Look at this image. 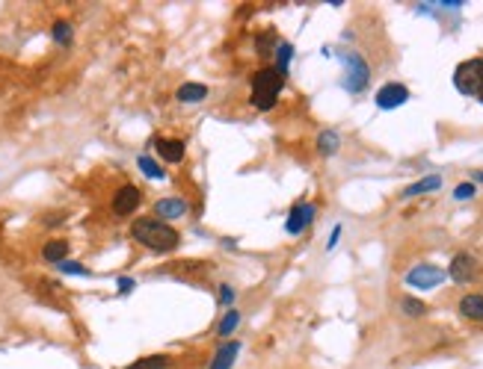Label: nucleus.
Instances as JSON below:
<instances>
[{
  "label": "nucleus",
  "instance_id": "39448f33",
  "mask_svg": "<svg viewBox=\"0 0 483 369\" xmlns=\"http://www.w3.org/2000/svg\"><path fill=\"white\" fill-rule=\"evenodd\" d=\"M448 278L445 269H439L433 263H421V266H412L409 272H406V284L415 287V289H433L439 287Z\"/></svg>",
  "mask_w": 483,
  "mask_h": 369
},
{
  "label": "nucleus",
  "instance_id": "c85d7f7f",
  "mask_svg": "<svg viewBox=\"0 0 483 369\" xmlns=\"http://www.w3.org/2000/svg\"><path fill=\"white\" fill-rule=\"evenodd\" d=\"M475 181H480V183H483V172H475Z\"/></svg>",
  "mask_w": 483,
  "mask_h": 369
},
{
  "label": "nucleus",
  "instance_id": "20e7f679",
  "mask_svg": "<svg viewBox=\"0 0 483 369\" xmlns=\"http://www.w3.org/2000/svg\"><path fill=\"white\" fill-rule=\"evenodd\" d=\"M454 86L459 95H468V98H477L480 86H483V77H480V65L477 60H466L457 65L454 71Z\"/></svg>",
  "mask_w": 483,
  "mask_h": 369
},
{
  "label": "nucleus",
  "instance_id": "a878e982",
  "mask_svg": "<svg viewBox=\"0 0 483 369\" xmlns=\"http://www.w3.org/2000/svg\"><path fill=\"white\" fill-rule=\"evenodd\" d=\"M232 301H235V289L232 287H228V284H223V287H219V305H232Z\"/></svg>",
  "mask_w": 483,
  "mask_h": 369
},
{
  "label": "nucleus",
  "instance_id": "6ab92c4d",
  "mask_svg": "<svg viewBox=\"0 0 483 369\" xmlns=\"http://www.w3.org/2000/svg\"><path fill=\"white\" fill-rule=\"evenodd\" d=\"M51 36H53V42H57V44H62V48H69L71 39H74V30H71L69 21H57V24L51 27Z\"/></svg>",
  "mask_w": 483,
  "mask_h": 369
},
{
  "label": "nucleus",
  "instance_id": "7ed1b4c3",
  "mask_svg": "<svg viewBox=\"0 0 483 369\" xmlns=\"http://www.w3.org/2000/svg\"><path fill=\"white\" fill-rule=\"evenodd\" d=\"M338 60H341L344 65V89L350 95H359V92H365V86L371 80V69H368V62L362 53L356 51H341L338 53Z\"/></svg>",
  "mask_w": 483,
  "mask_h": 369
},
{
  "label": "nucleus",
  "instance_id": "b1692460",
  "mask_svg": "<svg viewBox=\"0 0 483 369\" xmlns=\"http://www.w3.org/2000/svg\"><path fill=\"white\" fill-rule=\"evenodd\" d=\"M167 363H169V357H167V354H155V357H142L139 363L128 366V369H163Z\"/></svg>",
  "mask_w": 483,
  "mask_h": 369
},
{
  "label": "nucleus",
  "instance_id": "412c9836",
  "mask_svg": "<svg viewBox=\"0 0 483 369\" xmlns=\"http://www.w3.org/2000/svg\"><path fill=\"white\" fill-rule=\"evenodd\" d=\"M237 325H240V313H237V310H228L226 316L219 319L217 334H219V337H232V334L237 331Z\"/></svg>",
  "mask_w": 483,
  "mask_h": 369
},
{
  "label": "nucleus",
  "instance_id": "5701e85b",
  "mask_svg": "<svg viewBox=\"0 0 483 369\" xmlns=\"http://www.w3.org/2000/svg\"><path fill=\"white\" fill-rule=\"evenodd\" d=\"M57 269L62 272V275H80V278H90L92 272L86 269L83 263H78V260H62V263H57Z\"/></svg>",
  "mask_w": 483,
  "mask_h": 369
},
{
  "label": "nucleus",
  "instance_id": "f257e3e1",
  "mask_svg": "<svg viewBox=\"0 0 483 369\" xmlns=\"http://www.w3.org/2000/svg\"><path fill=\"white\" fill-rule=\"evenodd\" d=\"M130 237H134L139 245H146V249L158 251V254H167V251H175L178 249V231L167 222H160L155 216H139L134 219V225H130Z\"/></svg>",
  "mask_w": 483,
  "mask_h": 369
},
{
  "label": "nucleus",
  "instance_id": "0eeeda50",
  "mask_svg": "<svg viewBox=\"0 0 483 369\" xmlns=\"http://www.w3.org/2000/svg\"><path fill=\"white\" fill-rule=\"evenodd\" d=\"M477 260L471 254H457L454 260H451V266H448V275H451V281H457V284H471L477 278Z\"/></svg>",
  "mask_w": 483,
  "mask_h": 369
},
{
  "label": "nucleus",
  "instance_id": "393cba45",
  "mask_svg": "<svg viewBox=\"0 0 483 369\" xmlns=\"http://www.w3.org/2000/svg\"><path fill=\"white\" fill-rule=\"evenodd\" d=\"M475 195H477V186L471 183V181L459 183V186L454 189V198H457V201H468V198H475Z\"/></svg>",
  "mask_w": 483,
  "mask_h": 369
},
{
  "label": "nucleus",
  "instance_id": "f03ea898",
  "mask_svg": "<svg viewBox=\"0 0 483 369\" xmlns=\"http://www.w3.org/2000/svg\"><path fill=\"white\" fill-rule=\"evenodd\" d=\"M282 86H285V77L276 71V69H261L255 77H252V107L267 113V109L276 107V100L282 95Z\"/></svg>",
  "mask_w": 483,
  "mask_h": 369
},
{
  "label": "nucleus",
  "instance_id": "cd10ccee",
  "mask_svg": "<svg viewBox=\"0 0 483 369\" xmlns=\"http://www.w3.org/2000/svg\"><path fill=\"white\" fill-rule=\"evenodd\" d=\"M338 240H341V225H335L332 228V233H329V242H326V251H332L335 245H338Z\"/></svg>",
  "mask_w": 483,
  "mask_h": 369
},
{
  "label": "nucleus",
  "instance_id": "bb28decb",
  "mask_svg": "<svg viewBox=\"0 0 483 369\" xmlns=\"http://www.w3.org/2000/svg\"><path fill=\"white\" fill-rule=\"evenodd\" d=\"M116 284H119V293H125V296H128V293H134V289H137V281H134V278H119Z\"/></svg>",
  "mask_w": 483,
  "mask_h": 369
},
{
  "label": "nucleus",
  "instance_id": "ddd939ff",
  "mask_svg": "<svg viewBox=\"0 0 483 369\" xmlns=\"http://www.w3.org/2000/svg\"><path fill=\"white\" fill-rule=\"evenodd\" d=\"M237 352H240V343H237V340H232V343H223V345H219V352L214 354L211 369H232V363H235Z\"/></svg>",
  "mask_w": 483,
  "mask_h": 369
},
{
  "label": "nucleus",
  "instance_id": "4be33fe9",
  "mask_svg": "<svg viewBox=\"0 0 483 369\" xmlns=\"http://www.w3.org/2000/svg\"><path fill=\"white\" fill-rule=\"evenodd\" d=\"M400 310L406 313V316L418 319V316H424V313H427V305H424V301H418V298H412V296H406L400 301Z\"/></svg>",
  "mask_w": 483,
  "mask_h": 369
},
{
  "label": "nucleus",
  "instance_id": "1a4fd4ad",
  "mask_svg": "<svg viewBox=\"0 0 483 369\" xmlns=\"http://www.w3.org/2000/svg\"><path fill=\"white\" fill-rule=\"evenodd\" d=\"M190 213V204L184 201L181 195H172V198H160L158 204H155V219H160V222H169L172 219H184Z\"/></svg>",
  "mask_w": 483,
  "mask_h": 369
},
{
  "label": "nucleus",
  "instance_id": "f3484780",
  "mask_svg": "<svg viewBox=\"0 0 483 369\" xmlns=\"http://www.w3.org/2000/svg\"><path fill=\"white\" fill-rule=\"evenodd\" d=\"M338 148H341V136H338L335 130H323L321 136H317V151H321L323 156L338 154Z\"/></svg>",
  "mask_w": 483,
  "mask_h": 369
},
{
  "label": "nucleus",
  "instance_id": "423d86ee",
  "mask_svg": "<svg viewBox=\"0 0 483 369\" xmlns=\"http://www.w3.org/2000/svg\"><path fill=\"white\" fill-rule=\"evenodd\" d=\"M142 204V192L134 186V183H125V186H119L116 189V195H113V213L116 216H134V210Z\"/></svg>",
  "mask_w": 483,
  "mask_h": 369
},
{
  "label": "nucleus",
  "instance_id": "f8f14e48",
  "mask_svg": "<svg viewBox=\"0 0 483 369\" xmlns=\"http://www.w3.org/2000/svg\"><path fill=\"white\" fill-rule=\"evenodd\" d=\"M459 313L471 322H483V296L480 293H468L459 298Z\"/></svg>",
  "mask_w": 483,
  "mask_h": 369
},
{
  "label": "nucleus",
  "instance_id": "9d476101",
  "mask_svg": "<svg viewBox=\"0 0 483 369\" xmlns=\"http://www.w3.org/2000/svg\"><path fill=\"white\" fill-rule=\"evenodd\" d=\"M314 213H317L314 204H305V201H303V204H294V210L288 213V222H285V231H288L291 237H300V233L312 225Z\"/></svg>",
  "mask_w": 483,
  "mask_h": 369
},
{
  "label": "nucleus",
  "instance_id": "6e6552de",
  "mask_svg": "<svg viewBox=\"0 0 483 369\" xmlns=\"http://www.w3.org/2000/svg\"><path fill=\"white\" fill-rule=\"evenodd\" d=\"M374 100H377L380 109H398V107H403L406 100H409V89H406L403 83H386L374 95Z\"/></svg>",
  "mask_w": 483,
  "mask_h": 369
},
{
  "label": "nucleus",
  "instance_id": "7c9ffc66",
  "mask_svg": "<svg viewBox=\"0 0 483 369\" xmlns=\"http://www.w3.org/2000/svg\"><path fill=\"white\" fill-rule=\"evenodd\" d=\"M477 100H480V104H483V86H480V92H477Z\"/></svg>",
  "mask_w": 483,
  "mask_h": 369
},
{
  "label": "nucleus",
  "instance_id": "2eb2a0df",
  "mask_svg": "<svg viewBox=\"0 0 483 369\" xmlns=\"http://www.w3.org/2000/svg\"><path fill=\"white\" fill-rule=\"evenodd\" d=\"M42 257H45L48 263H62V260H69V242L65 240H48L45 242V249H42Z\"/></svg>",
  "mask_w": 483,
  "mask_h": 369
},
{
  "label": "nucleus",
  "instance_id": "c756f323",
  "mask_svg": "<svg viewBox=\"0 0 483 369\" xmlns=\"http://www.w3.org/2000/svg\"><path fill=\"white\" fill-rule=\"evenodd\" d=\"M477 65H480V77H483V57H477Z\"/></svg>",
  "mask_w": 483,
  "mask_h": 369
},
{
  "label": "nucleus",
  "instance_id": "dca6fc26",
  "mask_svg": "<svg viewBox=\"0 0 483 369\" xmlns=\"http://www.w3.org/2000/svg\"><path fill=\"white\" fill-rule=\"evenodd\" d=\"M442 186V177L439 174H430V177H421V181H415L412 186H406L403 189V198H418L424 192H433V189Z\"/></svg>",
  "mask_w": 483,
  "mask_h": 369
},
{
  "label": "nucleus",
  "instance_id": "9b49d317",
  "mask_svg": "<svg viewBox=\"0 0 483 369\" xmlns=\"http://www.w3.org/2000/svg\"><path fill=\"white\" fill-rule=\"evenodd\" d=\"M155 151L167 163H181L184 160V142L181 139H163V136H158L155 139Z\"/></svg>",
  "mask_w": 483,
  "mask_h": 369
},
{
  "label": "nucleus",
  "instance_id": "a211bd4d",
  "mask_svg": "<svg viewBox=\"0 0 483 369\" xmlns=\"http://www.w3.org/2000/svg\"><path fill=\"white\" fill-rule=\"evenodd\" d=\"M137 169H139L142 174H146L149 181H163V177H167V172H163L149 154H139V156H137Z\"/></svg>",
  "mask_w": 483,
  "mask_h": 369
},
{
  "label": "nucleus",
  "instance_id": "4468645a",
  "mask_svg": "<svg viewBox=\"0 0 483 369\" xmlns=\"http://www.w3.org/2000/svg\"><path fill=\"white\" fill-rule=\"evenodd\" d=\"M175 98H178L181 104H199V100L207 98V86L205 83H181Z\"/></svg>",
  "mask_w": 483,
  "mask_h": 369
},
{
  "label": "nucleus",
  "instance_id": "aec40b11",
  "mask_svg": "<svg viewBox=\"0 0 483 369\" xmlns=\"http://www.w3.org/2000/svg\"><path fill=\"white\" fill-rule=\"evenodd\" d=\"M291 57H294V44H288V42H282L279 48H276V65H273V69H276L282 77L288 74V65H291Z\"/></svg>",
  "mask_w": 483,
  "mask_h": 369
}]
</instances>
